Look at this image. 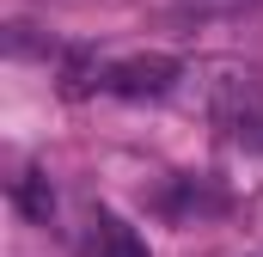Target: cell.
Segmentation results:
<instances>
[{"label": "cell", "instance_id": "cell-3", "mask_svg": "<svg viewBox=\"0 0 263 257\" xmlns=\"http://www.w3.org/2000/svg\"><path fill=\"white\" fill-rule=\"evenodd\" d=\"M92 86H104L92 49H62V98H86Z\"/></svg>", "mask_w": 263, "mask_h": 257}, {"label": "cell", "instance_id": "cell-1", "mask_svg": "<svg viewBox=\"0 0 263 257\" xmlns=\"http://www.w3.org/2000/svg\"><path fill=\"white\" fill-rule=\"evenodd\" d=\"M178 74L184 62L178 56H129V62H110L104 67V92H117V98H165L172 86H178Z\"/></svg>", "mask_w": 263, "mask_h": 257}, {"label": "cell", "instance_id": "cell-4", "mask_svg": "<svg viewBox=\"0 0 263 257\" xmlns=\"http://www.w3.org/2000/svg\"><path fill=\"white\" fill-rule=\"evenodd\" d=\"M92 227H98V233H92V257H147V245L135 239V233L123 227V221H110V214H98Z\"/></svg>", "mask_w": 263, "mask_h": 257}, {"label": "cell", "instance_id": "cell-2", "mask_svg": "<svg viewBox=\"0 0 263 257\" xmlns=\"http://www.w3.org/2000/svg\"><path fill=\"white\" fill-rule=\"evenodd\" d=\"M165 208H172V214H220V208H227V190H214L208 178H178V184L165 190Z\"/></svg>", "mask_w": 263, "mask_h": 257}, {"label": "cell", "instance_id": "cell-6", "mask_svg": "<svg viewBox=\"0 0 263 257\" xmlns=\"http://www.w3.org/2000/svg\"><path fill=\"white\" fill-rule=\"evenodd\" d=\"M31 31H37V25H6V49H12V56H49L55 43H43V37H31Z\"/></svg>", "mask_w": 263, "mask_h": 257}, {"label": "cell", "instance_id": "cell-5", "mask_svg": "<svg viewBox=\"0 0 263 257\" xmlns=\"http://www.w3.org/2000/svg\"><path fill=\"white\" fill-rule=\"evenodd\" d=\"M12 202H18V214H31V221H49L55 190H49V178H43V172H25V178L12 184Z\"/></svg>", "mask_w": 263, "mask_h": 257}]
</instances>
